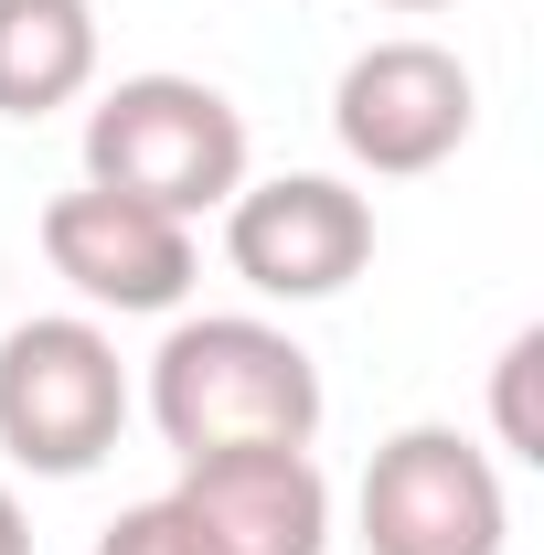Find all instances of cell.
Masks as SVG:
<instances>
[{
  "instance_id": "obj_12",
  "label": "cell",
  "mask_w": 544,
  "mask_h": 555,
  "mask_svg": "<svg viewBox=\"0 0 544 555\" xmlns=\"http://www.w3.org/2000/svg\"><path fill=\"white\" fill-rule=\"evenodd\" d=\"M0 555H33V513H22V491L0 481Z\"/></svg>"
},
{
  "instance_id": "obj_10",
  "label": "cell",
  "mask_w": 544,
  "mask_h": 555,
  "mask_svg": "<svg viewBox=\"0 0 544 555\" xmlns=\"http://www.w3.org/2000/svg\"><path fill=\"white\" fill-rule=\"evenodd\" d=\"M534 363H544V332H513L502 363H491V438L513 460H544V427H534Z\"/></svg>"
},
{
  "instance_id": "obj_8",
  "label": "cell",
  "mask_w": 544,
  "mask_h": 555,
  "mask_svg": "<svg viewBox=\"0 0 544 555\" xmlns=\"http://www.w3.org/2000/svg\"><path fill=\"white\" fill-rule=\"evenodd\" d=\"M171 502L213 555H332V481L310 449H213L182 460Z\"/></svg>"
},
{
  "instance_id": "obj_3",
  "label": "cell",
  "mask_w": 544,
  "mask_h": 555,
  "mask_svg": "<svg viewBox=\"0 0 544 555\" xmlns=\"http://www.w3.org/2000/svg\"><path fill=\"white\" fill-rule=\"evenodd\" d=\"M129 427V363L86 310H43L0 332V449L33 481H86Z\"/></svg>"
},
{
  "instance_id": "obj_13",
  "label": "cell",
  "mask_w": 544,
  "mask_h": 555,
  "mask_svg": "<svg viewBox=\"0 0 544 555\" xmlns=\"http://www.w3.org/2000/svg\"><path fill=\"white\" fill-rule=\"evenodd\" d=\"M385 11H449V0H385Z\"/></svg>"
},
{
  "instance_id": "obj_7",
  "label": "cell",
  "mask_w": 544,
  "mask_h": 555,
  "mask_svg": "<svg viewBox=\"0 0 544 555\" xmlns=\"http://www.w3.org/2000/svg\"><path fill=\"white\" fill-rule=\"evenodd\" d=\"M43 268L65 278L86 310H118V321H150V310H182L193 278H204V246L182 214H150L129 193H54L43 204Z\"/></svg>"
},
{
  "instance_id": "obj_11",
  "label": "cell",
  "mask_w": 544,
  "mask_h": 555,
  "mask_svg": "<svg viewBox=\"0 0 544 555\" xmlns=\"http://www.w3.org/2000/svg\"><path fill=\"white\" fill-rule=\"evenodd\" d=\"M96 555H213V545L193 534V513H182V502L160 491V502H129V513H118V524L96 534Z\"/></svg>"
},
{
  "instance_id": "obj_2",
  "label": "cell",
  "mask_w": 544,
  "mask_h": 555,
  "mask_svg": "<svg viewBox=\"0 0 544 555\" xmlns=\"http://www.w3.org/2000/svg\"><path fill=\"white\" fill-rule=\"evenodd\" d=\"M86 182L204 224L246 193V107L204 75H118L86 107Z\"/></svg>"
},
{
  "instance_id": "obj_6",
  "label": "cell",
  "mask_w": 544,
  "mask_h": 555,
  "mask_svg": "<svg viewBox=\"0 0 544 555\" xmlns=\"http://www.w3.org/2000/svg\"><path fill=\"white\" fill-rule=\"evenodd\" d=\"M224 257L257 299H341L374 268V204L332 171H268L224 204Z\"/></svg>"
},
{
  "instance_id": "obj_9",
  "label": "cell",
  "mask_w": 544,
  "mask_h": 555,
  "mask_svg": "<svg viewBox=\"0 0 544 555\" xmlns=\"http://www.w3.org/2000/svg\"><path fill=\"white\" fill-rule=\"evenodd\" d=\"M96 86V0H0V118H54Z\"/></svg>"
},
{
  "instance_id": "obj_5",
  "label": "cell",
  "mask_w": 544,
  "mask_h": 555,
  "mask_svg": "<svg viewBox=\"0 0 544 555\" xmlns=\"http://www.w3.org/2000/svg\"><path fill=\"white\" fill-rule=\"evenodd\" d=\"M470 129H480V86H470V65H459L449 43H427V33L363 43V54L341 65V86H332V139L374 182L438 171Z\"/></svg>"
},
{
  "instance_id": "obj_1",
  "label": "cell",
  "mask_w": 544,
  "mask_h": 555,
  "mask_svg": "<svg viewBox=\"0 0 544 555\" xmlns=\"http://www.w3.org/2000/svg\"><path fill=\"white\" fill-rule=\"evenodd\" d=\"M150 427H160L171 460L310 449L321 438V363L288 343L277 321H246V310L171 321V343L150 352Z\"/></svg>"
},
{
  "instance_id": "obj_4",
  "label": "cell",
  "mask_w": 544,
  "mask_h": 555,
  "mask_svg": "<svg viewBox=\"0 0 544 555\" xmlns=\"http://www.w3.org/2000/svg\"><path fill=\"white\" fill-rule=\"evenodd\" d=\"M352 524H363V555H502L513 545L502 460L459 427H396L363 460Z\"/></svg>"
}]
</instances>
